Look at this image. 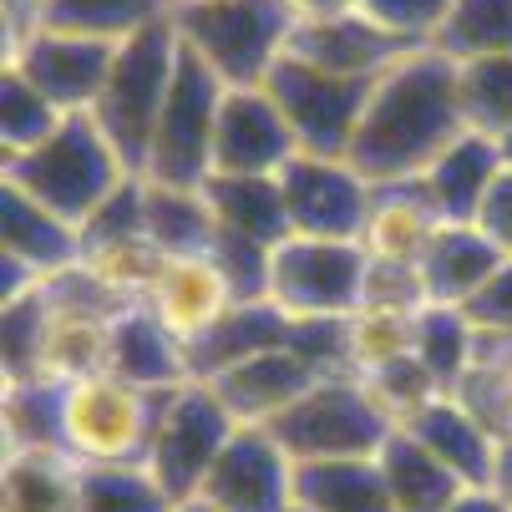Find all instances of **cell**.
<instances>
[{
	"label": "cell",
	"mask_w": 512,
	"mask_h": 512,
	"mask_svg": "<svg viewBox=\"0 0 512 512\" xmlns=\"http://www.w3.org/2000/svg\"><path fill=\"white\" fill-rule=\"evenodd\" d=\"M173 512H213V507H208V502H203V497H193V502H178V507H173Z\"/></svg>",
	"instance_id": "obj_53"
},
{
	"label": "cell",
	"mask_w": 512,
	"mask_h": 512,
	"mask_svg": "<svg viewBox=\"0 0 512 512\" xmlns=\"http://www.w3.org/2000/svg\"><path fill=\"white\" fill-rule=\"evenodd\" d=\"M411 51H421V46H406V41L386 36L360 11L335 16V21H305V26H295V36H289V56H300L320 71H335V77H355V82H376L381 71H391Z\"/></svg>",
	"instance_id": "obj_16"
},
{
	"label": "cell",
	"mask_w": 512,
	"mask_h": 512,
	"mask_svg": "<svg viewBox=\"0 0 512 512\" xmlns=\"http://www.w3.org/2000/svg\"><path fill=\"white\" fill-rule=\"evenodd\" d=\"M0 436L6 452H61V381H6Z\"/></svg>",
	"instance_id": "obj_34"
},
{
	"label": "cell",
	"mask_w": 512,
	"mask_h": 512,
	"mask_svg": "<svg viewBox=\"0 0 512 512\" xmlns=\"http://www.w3.org/2000/svg\"><path fill=\"white\" fill-rule=\"evenodd\" d=\"M401 431H411L416 442L447 462L467 487H487L492 472V452H497V431H487L457 396H436L431 406H421L411 421H401Z\"/></svg>",
	"instance_id": "obj_24"
},
{
	"label": "cell",
	"mask_w": 512,
	"mask_h": 512,
	"mask_svg": "<svg viewBox=\"0 0 512 512\" xmlns=\"http://www.w3.org/2000/svg\"><path fill=\"white\" fill-rule=\"evenodd\" d=\"M178 56H183V41H178V26L173 16L137 31L127 41H117V56H112V71H107V87L92 107L97 127L107 132V142L122 153V163L142 178L148 168V148H153V127L163 117V102L173 92V77H178Z\"/></svg>",
	"instance_id": "obj_3"
},
{
	"label": "cell",
	"mask_w": 512,
	"mask_h": 512,
	"mask_svg": "<svg viewBox=\"0 0 512 512\" xmlns=\"http://www.w3.org/2000/svg\"><path fill=\"white\" fill-rule=\"evenodd\" d=\"M203 198L213 208V224L224 234H239V239L264 244V249L289 239V213H284L279 178H208Z\"/></svg>",
	"instance_id": "obj_29"
},
{
	"label": "cell",
	"mask_w": 512,
	"mask_h": 512,
	"mask_svg": "<svg viewBox=\"0 0 512 512\" xmlns=\"http://www.w3.org/2000/svg\"><path fill=\"white\" fill-rule=\"evenodd\" d=\"M411 355L431 371V381L447 396L477 360V325L467 320L462 305H421L411 320Z\"/></svg>",
	"instance_id": "obj_31"
},
{
	"label": "cell",
	"mask_w": 512,
	"mask_h": 512,
	"mask_svg": "<svg viewBox=\"0 0 512 512\" xmlns=\"http://www.w3.org/2000/svg\"><path fill=\"white\" fill-rule=\"evenodd\" d=\"M315 381H325L315 365L295 350V345H274V350H259L249 360H239L234 371L224 376H213L208 386L218 391V401H224L234 411L239 426H269L279 411L295 406Z\"/></svg>",
	"instance_id": "obj_15"
},
{
	"label": "cell",
	"mask_w": 512,
	"mask_h": 512,
	"mask_svg": "<svg viewBox=\"0 0 512 512\" xmlns=\"http://www.w3.org/2000/svg\"><path fill=\"white\" fill-rule=\"evenodd\" d=\"M411 320L401 310H376V305H355L345 315V340H350V371H381V365L411 355Z\"/></svg>",
	"instance_id": "obj_40"
},
{
	"label": "cell",
	"mask_w": 512,
	"mask_h": 512,
	"mask_svg": "<svg viewBox=\"0 0 512 512\" xmlns=\"http://www.w3.org/2000/svg\"><path fill=\"white\" fill-rule=\"evenodd\" d=\"M178 502L158 487L148 462H82L71 512H173Z\"/></svg>",
	"instance_id": "obj_32"
},
{
	"label": "cell",
	"mask_w": 512,
	"mask_h": 512,
	"mask_svg": "<svg viewBox=\"0 0 512 512\" xmlns=\"http://www.w3.org/2000/svg\"><path fill=\"white\" fill-rule=\"evenodd\" d=\"M284 213H289V234L305 239H360L365 213H371L376 188L365 183L345 158H315L300 153L289 158L279 173Z\"/></svg>",
	"instance_id": "obj_12"
},
{
	"label": "cell",
	"mask_w": 512,
	"mask_h": 512,
	"mask_svg": "<svg viewBox=\"0 0 512 512\" xmlns=\"http://www.w3.org/2000/svg\"><path fill=\"white\" fill-rule=\"evenodd\" d=\"M269 254H274V249L249 244V239L224 234V229L213 234V249H208L213 269L224 274V284H229L234 300H264V295H269Z\"/></svg>",
	"instance_id": "obj_42"
},
{
	"label": "cell",
	"mask_w": 512,
	"mask_h": 512,
	"mask_svg": "<svg viewBox=\"0 0 512 512\" xmlns=\"http://www.w3.org/2000/svg\"><path fill=\"white\" fill-rule=\"evenodd\" d=\"M82 462L66 452H6L0 512H71Z\"/></svg>",
	"instance_id": "obj_30"
},
{
	"label": "cell",
	"mask_w": 512,
	"mask_h": 512,
	"mask_svg": "<svg viewBox=\"0 0 512 512\" xmlns=\"http://www.w3.org/2000/svg\"><path fill=\"white\" fill-rule=\"evenodd\" d=\"M127 178H137V173L122 163V153L107 142V132L97 127L92 112L66 117L31 153L0 158V183L31 193L41 208H51L56 218H66V224H77V229Z\"/></svg>",
	"instance_id": "obj_2"
},
{
	"label": "cell",
	"mask_w": 512,
	"mask_h": 512,
	"mask_svg": "<svg viewBox=\"0 0 512 512\" xmlns=\"http://www.w3.org/2000/svg\"><path fill=\"white\" fill-rule=\"evenodd\" d=\"M497 142V163H502V173H512V127L502 132V137H492Z\"/></svg>",
	"instance_id": "obj_52"
},
{
	"label": "cell",
	"mask_w": 512,
	"mask_h": 512,
	"mask_svg": "<svg viewBox=\"0 0 512 512\" xmlns=\"http://www.w3.org/2000/svg\"><path fill=\"white\" fill-rule=\"evenodd\" d=\"M472 224L487 234V244H492L502 259H512V173H497V183L487 188V198H482V208H477Z\"/></svg>",
	"instance_id": "obj_47"
},
{
	"label": "cell",
	"mask_w": 512,
	"mask_h": 512,
	"mask_svg": "<svg viewBox=\"0 0 512 512\" xmlns=\"http://www.w3.org/2000/svg\"><path fill=\"white\" fill-rule=\"evenodd\" d=\"M447 11H452V0H360V16L376 21L386 36H396L406 46H431Z\"/></svg>",
	"instance_id": "obj_43"
},
{
	"label": "cell",
	"mask_w": 512,
	"mask_h": 512,
	"mask_svg": "<svg viewBox=\"0 0 512 512\" xmlns=\"http://www.w3.org/2000/svg\"><path fill=\"white\" fill-rule=\"evenodd\" d=\"M289 16H295V26L305 21H335V16H355L360 0H284Z\"/></svg>",
	"instance_id": "obj_49"
},
{
	"label": "cell",
	"mask_w": 512,
	"mask_h": 512,
	"mask_svg": "<svg viewBox=\"0 0 512 512\" xmlns=\"http://www.w3.org/2000/svg\"><path fill=\"white\" fill-rule=\"evenodd\" d=\"M442 229L436 208L426 203V193L411 183H386L376 188L371 198V213H365V229H360V254L371 264H401V269H416L431 234Z\"/></svg>",
	"instance_id": "obj_20"
},
{
	"label": "cell",
	"mask_w": 512,
	"mask_h": 512,
	"mask_svg": "<svg viewBox=\"0 0 512 512\" xmlns=\"http://www.w3.org/2000/svg\"><path fill=\"white\" fill-rule=\"evenodd\" d=\"M61 122H66V112L51 97H41L16 66L0 61V158L41 148Z\"/></svg>",
	"instance_id": "obj_38"
},
{
	"label": "cell",
	"mask_w": 512,
	"mask_h": 512,
	"mask_svg": "<svg viewBox=\"0 0 512 512\" xmlns=\"http://www.w3.org/2000/svg\"><path fill=\"white\" fill-rule=\"evenodd\" d=\"M178 6H193V0H178Z\"/></svg>",
	"instance_id": "obj_55"
},
{
	"label": "cell",
	"mask_w": 512,
	"mask_h": 512,
	"mask_svg": "<svg viewBox=\"0 0 512 512\" xmlns=\"http://www.w3.org/2000/svg\"><path fill=\"white\" fill-rule=\"evenodd\" d=\"M365 289V254L350 239L289 234L269 254V295L289 320H345Z\"/></svg>",
	"instance_id": "obj_9"
},
{
	"label": "cell",
	"mask_w": 512,
	"mask_h": 512,
	"mask_svg": "<svg viewBox=\"0 0 512 512\" xmlns=\"http://www.w3.org/2000/svg\"><path fill=\"white\" fill-rule=\"evenodd\" d=\"M41 11H46V0H0V26H6V46L31 36L41 26Z\"/></svg>",
	"instance_id": "obj_48"
},
{
	"label": "cell",
	"mask_w": 512,
	"mask_h": 512,
	"mask_svg": "<svg viewBox=\"0 0 512 512\" xmlns=\"http://www.w3.org/2000/svg\"><path fill=\"white\" fill-rule=\"evenodd\" d=\"M487 431H512V335H477V360L452 391Z\"/></svg>",
	"instance_id": "obj_37"
},
{
	"label": "cell",
	"mask_w": 512,
	"mask_h": 512,
	"mask_svg": "<svg viewBox=\"0 0 512 512\" xmlns=\"http://www.w3.org/2000/svg\"><path fill=\"white\" fill-rule=\"evenodd\" d=\"M46 284V279H41ZM46 300H51V320H46V350H41V376L46 381H82L107 371V345H112V315L77 305L56 295L46 284Z\"/></svg>",
	"instance_id": "obj_25"
},
{
	"label": "cell",
	"mask_w": 512,
	"mask_h": 512,
	"mask_svg": "<svg viewBox=\"0 0 512 512\" xmlns=\"http://www.w3.org/2000/svg\"><path fill=\"white\" fill-rule=\"evenodd\" d=\"M462 132L467 127L457 112V71L442 51L421 46L371 82V97H365L345 163L371 188L411 183Z\"/></svg>",
	"instance_id": "obj_1"
},
{
	"label": "cell",
	"mask_w": 512,
	"mask_h": 512,
	"mask_svg": "<svg viewBox=\"0 0 512 512\" xmlns=\"http://www.w3.org/2000/svg\"><path fill=\"white\" fill-rule=\"evenodd\" d=\"M112 56H117V41L56 31V26H36L31 36L6 46V66H16L21 77L41 97H51L66 117L97 107V97L107 87V71H112Z\"/></svg>",
	"instance_id": "obj_11"
},
{
	"label": "cell",
	"mask_w": 512,
	"mask_h": 512,
	"mask_svg": "<svg viewBox=\"0 0 512 512\" xmlns=\"http://www.w3.org/2000/svg\"><path fill=\"white\" fill-rule=\"evenodd\" d=\"M142 305H148V310L188 345V340H198L218 315L234 305V295H229L224 274L213 269V259L203 254V259H168V264L158 269V279L148 284Z\"/></svg>",
	"instance_id": "obj_21"
},
{
	"label": "cell",
	"mask_w": 512,
	"mask_h": 512,
	"mask_svg": "<svg viewBox=\"0 0 512 512\" xmlns=\"http://www.w3.org/2000/svg\"><path fill=\"white\" fill-rule=\"evenodd\" d=\"M289 512H310V507H300V502H295V507H289Z\"/></svg>",
	"instance_id": "obj_54"
},
{
	"label": "cell",
	"mask_w": 512,
	"mask_h": 512,
	"mask_svg": "<svg viewBox=\"0 0 512 512\" xmlns=\"http://www.w3.org/2000/svg\"><path fill=\"white\" fill-rule=\"evenodd\" d=\"M431 51H442L447 61L512 56V0H452Z\"/></svg>",
	"instance_id": "obj_36"
},
{
	"label": "cell",
	"mask_w": 512,
	"mask_h": 512,
	"mask_svg": "<svg viewBox=\"0 0 512 512\" xmlns=\"http://www.w3.org/2000/svg\"><path fill=\"white\" fill-rule=\"evenodd\" d=\"M142 229L163 259H203L218 234L203 188H173L153 178H142Z\"/></svg>",
	"instance_id": "obj_27"
},
{
	"label": "cell",
	"mask_w": 512,
	"mask_h": 512,
	"mask_svg": "<svg viewBox=\"0 0 512 512\" xmlns=\"http://www.w3.org/2000/svg\"><path fill=\"white\" fill-rule=\"evenodd\" d=\"M137 234H148L142 229V178H127L82 224V259L102 244H122V239H137Z\"/></svg>",
	"instance_id": "obj_44"
},
{
	"label": "cell",
	"mask_w": 512,
	"mask_h": 512,
	"mask_svg": "<svg viewBox=\"0 0 512 512\" xmlns=\"http://www.w3.org/2000/svg\"><path fill=\"white\" fill-rule=\"evenodd\" d=\"M467 320L477 325V335H512V259H502L487 284L462 305Z\"/></svg>",
	"instance_id": "obj_46"
},
{
	"label": "cell",
	"mask_w": 512,
	"mask_h": 512,
	"mask_svg": "<svg viewBox=\"0 0 512 512\" xmlns=\"http://www.w3.org/2000/svg\"><path fill=\"white\" fill-rule=\"evenodd\" d=\"M457 71V112L477 137H502L512 127V56L452 61Z\"/></svg>",
	"instance_id": "obj_35"
},
{
	"label": "cell",
	"mask_w": 512,
	"mask_h": 512,
	"mask_svg": "<svg viewBox=\"0 0 512 512\" xmlns=\"http://www.w3.org/2000/svg\"><path fill=\"white\" fill-rule=\"evenodd\" d=\"M178 11V0H46L41 26L77 31V36H102V41H127Z\"/></svg>",
	"instance_id": "obj_33"
},
{
	"label": "cell",
	"mask_w": 512,
	"mask_h": 512,
	"mask_svg": "<svg viewBox=\"0 0 512 512\" xmlns=\"http://www.w3.org/2000/svg\"><path fill=\"white\" fill-rule=\"evenodd\" d=\"M289 325L295 320H289L274 300H234L198 340H188V376L193 381H213V376L234 371L239 360L284 345Z\"/></svg>",
	"instance_id": "obj_19"
},
{
	"label": "cell",
	"mask_w": 512,
	"mask_h": 512,
	"mask_svg": "<svg viewBox=\"0 0 512 512\" xmlns=\"http://www.w3.org/2000/svg\"><path fill=\"white\" fill-rule=\"evenodd\" d=\"M497 264H502V254L487 244V234L477 224H442L416 264L421 295H426V305H467Z\"/></svg>",
	"instance_id": "obj_23"
},
{
	"label": "cell",
	"mask_w": 512,
	"mask_h": 512,
	"mask_svg": "<svg viewBox=\"0 0 512 512\" xmlns=\"http://www.w3.org/2000/svg\"><path fill=\"white\" fill-rule=\"evenodd\" d=\"M264 92L284 112L289 132H295V142H300V153L345 158L350 137L360 127V112H365V97H371V82L335 77V71H320V66L284 51L274 61V71L264 77Z\"/></svg>",
	"instance_id": "obj_10"
},
{
	"label": "cell",
	"mask_w": 512,
	"mask_h": 512,
	"mask_svg": "<svg viewBox=\"0 0 512 512\" xmlns=\"http://www.w3.org/2000/svg\"><path fill=\"white\" fill-rule=\"evenodd\" d=\"M447 512H512V507H507V502H497L487 487H462V497H457Z\"/></svg>",
	"instance_id": "obj_51"
},
{
	"label": "cell",
	"mask_w": 512,
	"mask_h": 512,
	"mask_svg": "<svg viewBox=\"0 0 512 512\" xmlns=\"http://www.w3.org/2000/svg\"><path fill=\"white\" fill-rule=\"evenodd\" d=\"M234 431H239L234 411L218 401L208 381H183L163 396V411H158L153 442L142 462H148V472L173 502H193Z\"/></svg>",
	"instance_id": "obj_7"
},
{
	"label": "cell",
	"mask_w": 512,
	"mask_h": 512,
	"mask_svg": "<svg viewBox=\"0 0 512 512\" xmlns=\"http://www.w3.org/2000/svg\"><path fill=\"white\" fill-rule=\"evenodd\" d=\"M300 142L264 87H229L213 132V178H279Z\"/></svg>",
	"instance_id": "obj_14"
},
{
	"label": "cell",
	"mask_w": 512,
	"mask_h": 512,
	"mask_svg": "<svg viewBox=\"0 0 512 512\" xmlns=\"http://www.w3.org/2000/svg\"><path fill=\"white\" fill-rule=\"evenodd\" d=\"M107 371L142 386V391H173L188 376V345L142 305L132 300L127 310L112 315V345H107Z\"/></svg>",
	"instance_id": "obj_17"
},
{
	"label": "cell",
	"mask_w": 512,
	"mask_h": 512,
	"mask_svg": "<svg viewBox=\"0 0 512 512\" xmlns=\"http://www.w3.org/2000/svg\"><path fill=\"white\" fill-rule=\"evenodd\" d=\"M213 512H289L295 507V457L269 426H239L218 452L198 492Z\"/></svg>",
	"instance_id": "obj_13"
},
{
	"label": "cell",
	"mask_w": 512,
	"mask_h": 512,
	"mask_svg": "<svg viewBox=\"0 0 512 512\" xmlns=\"http://www.w3.org/2000/svg\"><path fill=\"white\" fill-rule=\"evenodd\" d=\"M497 173H502L497 142L477 137V132H462L452 148L416 178V188L426 193V203L436 208L442 224H472L482 198H487V188L497 183Z\"/></svg>",
	"instance_id": "obj_22"
},
{
	"label": "cell",
	"mask_w": 512,
	"mask_h": 512,
	"mask_svg": "<svg viewBox=\"0 0 512 512\" xmlns=\"http://www.w3.org/2000/svg\"><path fill=\"white\" fill-rule=\"evenodd\" d=\"M376 462H381V477H386V492H391L396 512H447L462 497V487H467L447 462H436L401 426L386 436V447L376 452Z\"/></svg>",
	"instance_id": "obj_26"
},
{
	"label": "cell",
	"mask_w": 512,
	"mask_h": 512,
	"mask_svg": "<svg viewBox=\"0 0 512 512\" xmlns=\"http://www.w3.org/2000/svg\"><path fill=\"white\" fill-rule=\"evenodd\" d=\"M360 305L416 315V310L426 305V295H421V274H416V269H401V264H371V259H365V289H360Z\"/></svg>",
	"instance_id": "obj_45"
},
{
	"label": "cell",
	"mask_w": 512,
	"mask_h": 512,
	"mask_svg": "<svg viewBox=\"0 0 512 512\" xmlns=\"http://www.w3.org/2000/svg\"><path fill=\"white\" fill-rule=\"evenodd\" d=\"M487 492H492L497 502H507V507H512V431H507V436H497L492 472H487Z\"/></svg>",
	"instance_id": "obj_50"
},
{
	"label": "cell",
	"mask_w": 512,
	"mask_h": 512,
	"mask_svg": "<svg viewBox=\"0 0 512 512\" xmlns=\"http://www.w3.org/2000/svg\"><path fill=\"white\" fill-rule=\"evenodd\" d=\"M279 447L295 462H335V457H376L396 421L376 406L355 371L315 381L289 411L269 421Z\"/></svg>",
	"instance_id": "obj_6"
},
{
	"label": "cell",
	"mask_w": 512,
	"mask_h": 512,
	"mask_svg": "<svg viewBox=\"0 0 512 512\" xmlns=\"http://www.w3.org/2000/svg\"><path fill=\"white\" fill-rule=\"evenodd\" d=\"M365 381V391L376 396V406L401 426V421H411L421 406H431L436 396H447L442 386L431 381V371L416 360V355H401V360H391V365H381V371H365L360 376Z\"/></svg>",
	"instance_id": "obj_41"
},
{
	"label": "cell",
	"mask_w": 512,
	"mask_h": 512,
	"mask_svg": "<svg viewBox=\"0 0 512 512\" xmlns=\"http://www.w3.org/2000/svg\"><path fill=\"white\" fill-rule=\"evenodd\" d=\"M0 254L26 264L36 279H51L82 264V229L41 208L31 193L0 183Z\"/></svg>",
	"instance_id": "obj_18"
},
{
	"label": "cell",
	"mask_w": 512,
	"mask_h": 512,
	"mask_svg": "<svg viewBox=\"0 0 512 512\" xmlns=\"http://www.w3.org/2000/svg\"><path fill=\"white\" fill-rule=\"evenodd\" d=\"M173 26L224 87H264L295 36L284 0H193L173 11Z\"/></svg>",
	"instance_id": "obj_4"
},
{
	"label": "cell",
	"mask_w": 512,
	"mask_h": 512,
	"mask_svg": "<svg viewBox=\"0 0 512 512\" xmlns=\"http://www.w3.org/2000/svg\"><path fill=\"white\" fill-rule=\"evenodd\" d=\"M295 502L310 512H396L376 457L295 462Z\"/></svg>",
	"instance_id": "obj_28"
},
{
	"label": "cell",
	"mask_w": 512,
	"mask_h": 512,
	"mask_svg": "<svg viewBox=\"0 0 512 512\" xmlns=\"http://www.w3.org/2000/svg\"><path fill=\"white\" fill-rule=\"evenodd\" d=\"M224 82L183 46L178 77L163 102V117L153 127V148L142 178L173 183V188H203L213 178V132H218V107H224Z\"/></svg>",
	"instance_id": "obj_8"
},
{
	"label": "cell",
	"mask_w": 512,
	"mask_h": 512,
	"mask_svg": "<svg viewBox=\"0 0 512 512\" xmlns=\"http://www.w3.org/2000/svg\"><path fill=\"white\" fill-rule=\"evenodd\" d=\"M46 320H51L46 284H36L21 300L0 305V371H6V381H41Z\"/></svg>",
	"instance_id": "obj_39"
},
{
	"label": "cell",
	"mask_w": 512,
	"mask_h": 512,
	"mask_svg": "<svg viewBox=\"0 0 512 512\" xmlns=\"http://www.w3.org/2000/svg\"><path fill=\"white\" fill-rule=\"evenodd\" d=\"M168 391H142L112 371L61 386V452L77 462H142Z\"/></svg>",
	"instance_id": "obj_5"
}]
</instances>
